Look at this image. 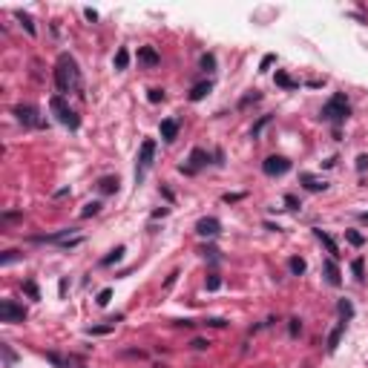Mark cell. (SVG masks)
<instances>
[{"label":"cell","mask_w":368,"mask_h":368,"mask_svg":"<svg viewBox=\"0 0 368 368\" xmlns=\"http://www.w3.org/2000/svg\"><path fill=\"white\" fill-rule=\"evenodd\" d=\"M351 268H354V274H357V276H360V279H363V259H357V262H354Z\"/></svg>","instance_id":"37"},{"label":"cell","mask_w":368,"mask_h":368,"mask_svg":"<svg viewBox=\"0 0 368 368\" xmlns=\"http://www.w3.org/2000/svg\"><path fill=\"white\" fill-rule=\"evenodd\" d=\"M250 101H259V95H256V92H250V95H245V98H242V104H239V107H247V104H250Z\"/></svg>","instance_id":"34"},{"label":"cell","mask_w":368,"mask_h":368,"mask_svg":"<svg viewBox=\"0 0 368 368\" xmlns=\"http://www.w3.org/2000/svg\"><path fill=\"white\" fill-rule=\"evenodd\" d=\"M342 331H345V322H339L337 328L328 334V351H337V345H339V339H342Z\"/></svg>","instance_id":"11"},{"label":"cell","mask_w":368,"mask_h":368,"mask_svg":"<svg viewBox=\"0 0 368 368\" xmlns=\"http://www.w3.org/2000/svg\"><path fill=\"white\" fill-rule=\"evenodd\" d=\"M274 55H265V58H262V63H259V69H262V72H265V69H271V66H274Z\"/></svg>","instance_id":"29"},{"label":"cell","mask_w":368,"mask_h":368,"mask_svg":"<svg viewBox=\"0 0 368 368\" xmlns=\"http://www.w3.org/2000/svg\"><path fill=\"white\" fill-rule=\"evenodd\" d=\"M202 66H204V69H213V66H216L213 55H204V58H202Z\"/></svg>","instance_id":"33"},{"label":"cell","mask_w":368,"mask_h":368,"mask_svg":"<svg viewBox=\"0 0 368 368\" xmlns=\"http://www.w3.org/2000/svg\"><path fill=\"white\" fill-rule=\"evenodd\" d=\"M110 299H112V291H110V288H104V291L98 294V299H95V302H98V305H107Z\"/></svg>","instance_id":"24"},{"label":"cell","mask_w":368,"mask_h":368,"mask_svg":"<svg viewBox=\"0 0 368 368\" xmlns=\"http://www.w3.org/2000/svg\"><path fill=\"white\" fill-rule=\"evenodd\" d=\"M3 357H6V363H15V354H12L9 345H3Z\"/></svg>","instance_id":"36"},{"label":"cell","mask_w":368,"mask_h":368,"mask_svg":"<svg viewBox=\"0 0 368 368\" xmlns=\"http://www.w3.org/2000/svg\"><path fill=\"white\" fill-rule=\"evenodd\" d=\"M276 84H279V87H285V90H294V87H296V81H294V78H288L285 72H276Z\"/></svg>","instance_id":"19"},{"label":"cell","mask_w":368,"mask_h":368,"mask_svg":"<svg viewBox=\"0 0 368 368\" xmlns=\"http://www.w3.org/2000/svg\"><path fill=\"white\" fill-rule=\"evenodd\" d=\"M26 294H29L32 299H37V288H35V282H26Z\"/></svg>","instance_id":"35"},{"label":"cell","mask_w":368,"mask_h":368,"mask_svg":"<svg viewBox=\"0 0 368 368\" xmlns=\"http://www.w3.org/2000/svg\"><path fill=\"white\" fill-rule=\"evenodd\" d=\"M84 15H87V20H98V12H95V9H87Z\"/></svg>","instance_id":"40"},{"label":"cell","mask_w":368,"mask_h":368,"mask_svg":"<svg viewBox=\"0 0 368 368\" xmlns=\"http://www.w3.org/2000/svg\"><path fill=\"white\" fill-rule=\"evenodd\" d=\"M302 182L308 184V190H325L328 184L322 182V179H316V176H302Z\"/></svg>","instance_id":"15"},{"label":"cell","mask_w":368,"mask_h":368,"mask_svg":"<svg viewBox=\"0 0 368 368\" xmlns=\"http://www.w3.org/2000/svg\"><path fill=\"white\" fill-rule=\"evenodd\" d=\"M176 135H179V121H173V118L161 121V138H164V141H173Z\"/></svg>","instance_id":"10"},{"label":"cell","mask_w":368,"mask_h":368,"mask_svg":"<svg viewBox=\"0 0 368 368\" xmlns=\"http://www.w3.org/2000/svg\"><path fill=\"white\" fill-rule=\"evenodd\" d=\"M15 259H18V256H15V250H9V253L3 256V265H9V262H15Z\"/></svg>","instance_id":"38"},{"label":"cell","mask_w":368,"mask_h":368,"mask_svg":"<svg viewBox=\"0 0 368 368\" xmlns=\"http://www.w3.org/2000/svg\"><path fill=\"white\" fill-rule=\"evenodd\" d=\"M15 115H18V121H23L26 127H43V121L37 118V110L35 107H15Z\"/></svg>","instance_id":"7"},{"label":"cell","mask_w":368,"mask_h":368,"mask_svg":"<svg viewBox=\"0 0 368 368\" xmlns=\"http://www.w3.org/2000/svg\"><path fill=\"white\" fill-rule=\"evenodd\" d=\"M49 107H52V112L58 115V121L63 127H69V129H78L81 127V118H78V112L72 110V107H66V101H63L61 95H55L52 101H49Z\"/></svg>","instance_id":"3"},{"label":"cell","mask_w":368,"mask_h":368,"mask_svg":"<svg viewBox=\"0 0 368 368\" xmlns=\"http://www.w3.org/2000/svg\"><path fill=\"white\" fill-rule=\"evenodd\" d=\"M23 319H26V311L20 305H15L12 299L0 302V322H23Z\"/></svg>","instance_id":"5"},{"label":"cell","mask_w":368,"mask_h":368,"mask_svg":"<svg viewBox=\"0 0 368 368\" xmlns=\"http://www.w3.org/2000/svg\"><path fill=\"white\" fill-rule=\"evenodd\" d=\"M127 63H129V52H127V49H118V55H115V69H127Z\"/></svg>","instance_id":"20"},{"label":"cell","mask_w":368,"mask_h":368,"mask_svg":"<svg viewBox=\"0 0 368 368\" xmlns=\"http://www.w3.org/2000/svg\"><path fill=\"white\" fill-rule=\"evenodd\" d=\"M219 227H221V224H219V219L210 216V219H202V221L196 224V233H199V236H216V233H219Z\"/></svg>","instance_id":"8"},{"label":"cell","mask_w":368,"mask_h":368,"mask_svg":"<svg viewBox=\"0 0 368 368\" xmlns=\"http://www.w3.org/2000/svg\"><path fill=\"white\" fill-rule=\"evenodd\" d=\"M288 268H291V274L294 276H299V274H305V262L299 259V256H294L291 262H288Z\"/></svg>","instance_id":"16"},{"label":"cell","mask_w":368,"mask_h":368,"mask_svg":"<svg viewBox=\"0 0 368 368\" xmlns=\"http://www.w3.org/2000/svg\"><path fill=\"white\" fill-rule=\"evenodd\" d=\"M268 124H271V115H262V118H259V124H253L250 135H253V138H259V135H262V129H265Z\"/></svg>","instance_id":"18"},{"label":"cell","mask_w":368,"mask_h":368,"mask_svg":"<svg viewBox=\"0 0 368 368\" xmlns=\"http://www.w3.org/2000/svg\"><path fill=\"white\" fill-rule=\"evenodd\" d=\"M339 313H342L345 319H351V316H354V308H351V302H345V299H342V302H339Z\"/></svg>","instance_id":"23"},{"label":"cell","mask_w":368,"mask_h":368,"mask_svg":"<svg viewBox=\"0 0 368 368\" xmlns=\"http://www.w3.org/2000/svg\"><path fill=\"white\" fill-rule=\"evenodd\" d=\"M101 190L104 193H115L118 190V179H101Z\"/></svg>","instance_id":"21"},{"label":"cell","mask_w":368,"mask_h":368,"mask_svg":"<svg viewBox=\"0 0 368 368\" xmlns=\"http://www.w3.org/2000/svg\"><path fill=\"white\" fill-rule=\"evenodd\" d=\"M313 233H316V239H319V242H322V245L328 247V253H334V256H337L339 250H337V245H334V239H331V236H328V233H322V230H313Z\"/></svg>","instance_id":"13"},{"label":"cell","mask_w":368,"mask_h":368,"mask_svg":"<svg viewBox=\"0 0 368 368\" xmlns=\"http://www.w3.org/2000/svg\"><path fill=\"white\" fill-rule=\"evenodd\" d=\"M322 118L325 121H331V124H339V121H345L348 118V101H345V95L342 92H337L325 107H322Z\"/></svg>","instance_id":"2"},{"label":"cell","mask_w":368,"mask_h":368,"mask_svg":"<svg viewBox=\"0 0 368 368\" xmlns=\"http://www.w3.org/2000/svg\"><path fill=\"white\" fill-rule=\"evenodd\" d=\"M207 345H210V342H207V339H202V337H196V339H193V348H196V351H204Z\"/></svg>","instance_id":"30"},{"label":"cell","mask_w":368,"mask_h":368,"mask_svg":"<svg viewBox=\"0 0 368 368\" xmlns=\"http://www.w3.org/2000/svg\"><path fill=\"white\" fill-rule=\"evenodd\" d=\"M150 101H153V104L164 101V92H161V90H150Z\"/></svg>","instance_id":"31"},{"label":"cell","mask_w":368,"mask_h":368,"mask_svg":"<svg viewBox=\"0 0 368 368\" xmlns=\"http://www.w3.org/2000/svg\"><path fill=\"white\" fill-rule=\"evenodd\" d=\"M285 204H288V210H299V202H296L294 196H288V199H285Z\"/></svg>","instance_id":"32"},{"label":"cell","mask_w":368,"mask_h":368,"mask_svg":"<svg viewBox=\"0 0 368 368\" xmlns=\"http://www.w3.org/2000/svg\"><path fill=\"white\" fill-rule=\"evenodd\" d=\"M18 20L23 23V29L29 32V35H35V23H32V18H29V15H23V12H18Z\"/></svg>","instance_id":"22"},{"label":"cell","mask_w":368,"mask_h":368,"mask_svg":"<svg viewBox=\"0 0 368 368\" xmlns=\"http://www.w3.org/2000/svg\"><path fill=\"white\" fill-rule=\"evenodd\" d=\"M357 167H360V170H366V167H368V155H360V161H357Z\"/></svg>","instance_id":"41"},{"label":"cell","mask_w":368,"mask_h":368,"mask_svg":"<svg viewBox=\"0 0 368 368\" xmlns=\"http://www.w3.org/2000/svg\"><path fill=\"white\" fill-rule=\"evenodd\" d=\"M138 61L147 63V66H158L161 58H158V52H155L153 46H141V49H138Z\"/></svg>","instance_id":"9"},{"label":"cell","mask_w":368,"mask_h":368,"mask_svg":"<svg viewBox=\"0 0 368 368\" xmlns=\"http://www.w3.org/2000/svg\"><path fill=\"white\" fill-rule=\"evenodd\" d=\"M121 253H124V247H115V250H112V253L104 259V265H112V262H118V259H121Z\"/></svg>","instance_id":"26"},{"label":"cell","mask_w":368,"mask_h":368,"mask_svg":"<svg viewBox=\"0 0 368 368\" xmlns=\"http://www.w3.org/2000/svg\"><path fill=\"white\" fill-rule=\"evenodd\" d=\"M153 155H155V141L153 138H144V144H141V150H138V167H135V179H138V182H141L144 173L150 170Z\"/></svg>","instance_id":"4"},{"label":"cell","mask_w":368,"mask_h":368,"mask_svg":"<svg viewBox=\"0 0 368 368\" xmlns=\"http://www.w3.org/2000/svg\"><path fill=\"white\" fill-rule=\"evenodd\" d=\"M98 207H101L98 202H90V204H87V207L81 210V216H84V219H87V216H95V213H98Z\"/></svg>","instance_id":"27"},{"label":"cell","mask_w":368,"mask_h":368,"mask_svg":"<svg viewBox=\"0 0 368 368\" xmlns=\"http://www.w3.org/2000/svg\"><path fill=\"white\" fill-rule=\"evenodd\" d=\"M219 285H221V279L219 276H207V291H219Z\"/></svg>","instance_id":"28"},{"label":"cell","mask_w":368,"mask_h":368,"mask_svg":"<svg viewBox=\"0 0 368 368\" xmlns=\"http://www.w3.org/2000/svg\"><path fill=\"white\" fill-rule=\"evenodd\" d=\"M55 87H58V92H69L81 87V72H78V63L72 55H61L55 63Z\"/></svg>","instance_id":"1"},{"label":"cell","mask_w":368,"mask_h":368,"mask_svg":"<svg viewBox=\"0 0 368 368\" xmlns=\"http://www.w3.org/2000/svg\"><path fill=\"white\" fill-rule=\"evenodd\" d=\"M345 236H348V242H351V245H363V242H366V239H363V233H354V230H348V233H345Z\"/></svg>","instance_id":"25"},{"label":"cell","mask_w":368,"mask_h":368,"mask_svg":"<svg viewBox=\"0 0 368 368\" xmlns=\"http://www.w3.org/2000/svg\"><path fill=\"white\" fill-rule=\"evenodd\" d=\"M207 325H213V328H224V325H227V322H224V319H210V322H207Z\"/></svg>","instance_id":"39"},{"label":"cell","mask_w":368,"mask_h":368,"mask_svg":"<svg viewBox=\"0 0 368 368\" xmlns=\"http://www.w3.org/2000/svg\"><path fill=\"white\" fill-rule=\"evenodd\" d=\"M262 170H265V176H282V173L291 170V161L282 158V155H271V158L262 164Z\"/></svg>","instance_id":"6"},{"label":"cell","mask_w":368,"mask_h":368,"mask_svg":"<svg viewBox=\"0 0 368 368\" xmlns=\"http://www.w3.org/2000/svg\"><path fill=\"white\" fill-rule=\"evenodd\" d=\"M210 90H213V87H210V81H202V84H196V87H193V92H190V101H202V98H204Z\"/></svg>","instance_id":"12"},{"label":"cell","mask_w":368,"mask_h":368,"mask_svg":"<svg viewBox=\"0 0 368 368\" xmlns=\"http://www.w3.org/2000/svg\"><path fill=\"white\" fill-rule=\"evenodd\" d=\"M190 164H193V167H204V164H207V153L196 147V150L190 153Z\"/></svg>","instance_id":"14"},{"label":"cell","mask_w":368,"mask_h":368,"mask_svg":"<svg viewBox=\"0 0 368 368\" xmlns=\"http://www.w3.org/2000/svg\"><path fill=\"white\" fill-rule=\"evenodd\" d=\"M325 274H328V282L331 285H339V271H337L334 262H325Z\"/></svg>","instance_id":"17"}]
</instances>
